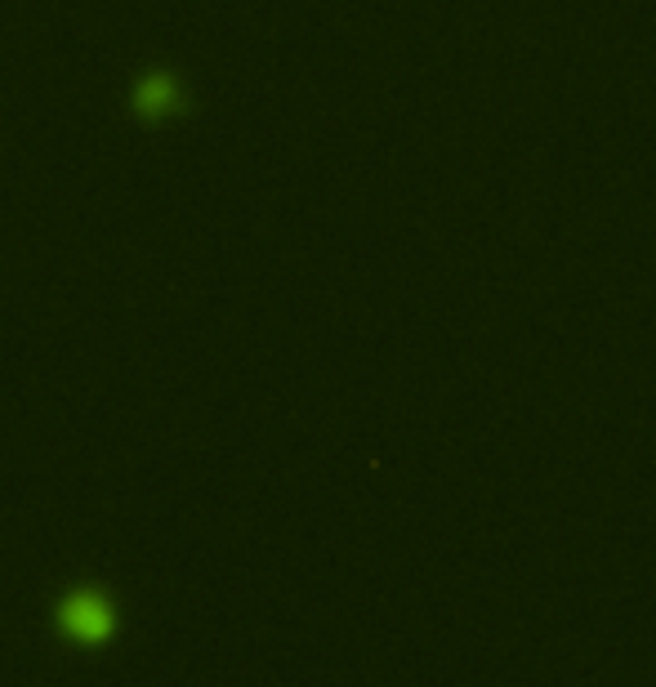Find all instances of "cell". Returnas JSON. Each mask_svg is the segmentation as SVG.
I'll return each instance as SVG.
<instances>
[{"label":"cell","mask_w":656,"mask_h":687,"mask_svg":"<svg viewBox=\"0 0 656 687\" xmlns=\"http://www.w3.org/2000/svg\"><path fill=\"white\" fill-rule=\"evenodd\" d=\"M170 99H175V94H170V81H161V77H157V81H148V86L139 90V103H143L148 112H157V108H166Z\"/></svg>","instance_id":"cell-2"},{"label":"cell","mask_w":656,"mask_h":687,"mask_svg":"<svg viewBox=\"0 0 656 687\" xmlns=\"http://www.w3.org/2000/svg\"><path fill=\"white\" fill-rule=\"evenodd\" d=\"M63 625H68L77 638H90V643H95V638H103V634H108L112 616H108V603H103V598L81 594V598H72V603H68Z\"/></svg>","instance_id":"cell-1"}]
</instances>
